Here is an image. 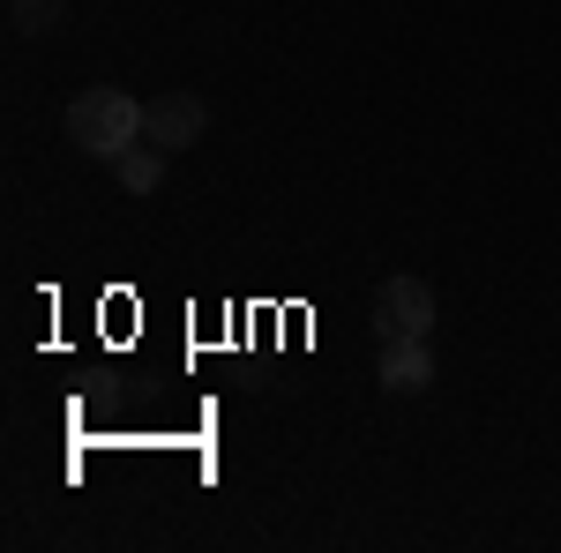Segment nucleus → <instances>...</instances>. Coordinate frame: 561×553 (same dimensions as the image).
<instances>
[{
	"mask_svg": "<svg viewBox=\"0 0 561 553\" xmlns=\"http://www.w3.org/2000/svg\"><path fill=\"white\" fill-rule=\"evenodd\" d=\"M68 142L83 150V158H121V150H135L142 142V97H128V90H113V83H98L83 90L76 105H68Z\"/></svg>",
	"mask_w": 561,
	"mask_h": 553,
	"instance_id": "f257e3e1",
	"label": "nucleus"
},
{
	"mask_svg": "<svg viewBox=\"0 0 561 553\" xmlns=\"http://www.w3.org/2000/svg\"><path fill=\"white\" fill-rule=\"evenodd\" d=\"M203 135H210V105H203L195 90H165V97H150V105H142V142H150V150H165V158L195 150Z\"/></svg>",
	"mask_w": 561,
	"mask_h": 553,
	"instance_id": "f03ea898",
	"label": "nucleus"
},
{
	"mask_svg": "<svg viewBox=\"0 0 561 553\" xmlns=\"http://www.w3.org/2000/svg\"><path fill=\"white\" fill-rule=\"evenodd\" d=\"M434 330V285L427 277H382L375 285V337H427Z\"/></svg>",
	"mask_w": 561,
	"mask_h": 553,
	"instance_id": "7ed1b4c3",
	"label": "nucleus"
},
{
	"mask_svg": "<svg viewBox=\"0 0 561 553\" xmlns=\"http://www.w3.org/2000/svg\"><path fill=\"white\" fill-rule=\"evenodd\" d=\"M382 389H389V396H420V389H434V352H427V337L382 344Z\"/></svg>",
	"mask_w": 561,
	"mask_h": 553,
	"instance_id": "20e7f679",
	"label": "nucleus"
},
{
	"mask_svg": "<svg viewBox=\"0 0 561 553\" xmlns=\"http://www.w3.org/2000/svg\"><path fill=\"white\" fill-rule=\"evenodd\" d=\"M8 23H15V38H53L68 23V0H8Z\"/></svg>",
	"mask_w": 561,
	"mask_h": 553,
	"instance_id": "39448f33",
	"label": "nucleus"
},
{
	"mask_svg": "<svg viewBox=\"0 0 561 553\" xmlns=\"http://www.w3.org/2000/svg\"><path fill=\"white\" fill-rule=\"evenodd\" d=\"M113 172H121V187H128V195H150V187L165 180V150L135 142V150H121V158H113Z\"/></svg>",
	"mask_w": 561,
	"mask_h": 553,
	"instance_id": "423d86ee",
	"label": "nucleus"
}]
</instances>
